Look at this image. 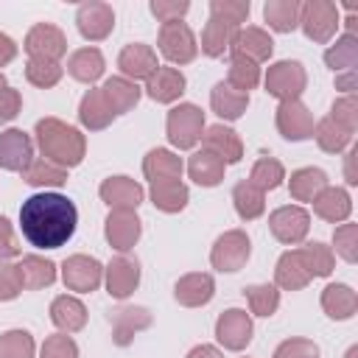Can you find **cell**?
Returning a JSON list of instances; mask_svg holds the SVG:
<instances>
[{
    "instance_id": "cell-11",
    "label": "cell",
    "mask_w": 358,
    "mask_h": 358,
    "mask_svg": "<svg viewBox=\"0 0 358 358\" xmlns=\"http://www.w3.org/2000/svg\"><path fill=\"white\" fill-rule=\"evenodd\" d=\"M252 316L241 308H229L224 310L218 319H215V338L224 350H232V352H241L243 347H249L252 341Z\"/></svg>"
},
{
    "instance_id": "cell-49",
    "label": "cell",
    "mask_w": 358,
    "mask_h": 358,
    "mask_svg": "<svg viewBox=\"0 0 358 358\" xmlns=\"http://www.w3.org/2000/svg\"><path fill=\"white\" fill-rule=\"evenodd\" d=\"M62 73H64V67L59 62H36V59H28V64H25V78L34 87H39V90L56 87L62 81Z\"/></svg>"
},
{
    "instance_id": "cell-28",
    "label": "cell",
    "mask_w": 358,
    "mask_h": 358,
    "mask_svg": "<svg viewBox=\"0 0 358 358\" xmlns=\"http://www.w3.org/2000/svg\"><path fill=\"white\" fill-rule=\"evenodd\" d=\"M106 70L103 53L98 48H78L67 59V73L81 84H95Z\"/></svg>"
},
{
    "instance_id": "cell-21",
    "label": "cell",
    "mask_w": 358,
    "mask_h": 358,
    "mask_svg": "<svg viewBox=\"0 0 358 358\" xmlns=\"http://www.w3.org/2000/svg\"><path fill=\"white\" fill-rule=\"evenodd\" d=\"M213 294H215V280L204 271H190L179 277L173 285V299L185 308H201L213 299Z\"/></svg>"
},
{
    "instance_id": "cell-48",
    "label": "cell",
    "mask_w": 358,
    "mask_h": 358,
    "mask_svg": "<svg viewBox=\"0 0 358 358\" xmlns=\"http://www.w3.org/2000/svg\"><path fill=\"white\" fill-rule=\"evenodd\" d=\"M249 11H252L249 0H210V17L232 28H241L249 20Z\"/></svg>"
},
{
    "instance_id": "cell-24",
    "label": "cell",
    "mask_w": 358,
    "mask_h": 358,
    "mask_svg": "<svg viewBox=\"0 0 358 358\" xmlns=\"http://www.w3.org/2000/svg\"><path fill=\"white\" fill-rule=\"evenodd\" d=\"M182 171H185L182 157L168 151V148H151L143 157V173H145V179L151 185H157V182H176V179H182Z\"/></svg>"
},
{
    "instance_id": "cell-58",
    "label": "cell",
    "mask_w": 358,
    "mask_h": 358,
    "mask_svg": "<svg viewBox=\"0 0 358 358\" xmlns=\"http://www.w3.org/2000/svg\"><path fill=\"white\" fill-rule=\"evenodd\" d=\"M14 56H17V42L8 34L0 31V67H6L8 62H14Z\"/></svg>"
},
{
    "instance_id": "cell-37",
    "label": "cell",
    "mask_w": 358,
    "mask_h": 358,
    "mask_svg": "<svg viewBox=\"0 0 358 358\" xmlns=\"http://www.w3.org/2000/svg\"><path fill=\"white\" fill-rule=\"evenodd\" d=\"M299 0H266L263 6V17L268 22V28L280 31V34H291L299 25Z\"/></svg>"
},
{
    "instance_id": "cell-46",
    "label": "cell",
    "mask_w": 358,
    "mask_h": 358,
    "mask_svg": "<svg viewBox=\"0 0 358 358\" xmlns=\"http://www.w3.org/2000/svg\"><path fill=\"white\" fill-rule=\"evenodd\" d=\"M227 84L235 87L238 92H246L249 95V90H255L260 84V64H255V62H249L243 56H232Z\"/></svg>"
},
{
    "instance_id": "cell-18",
    "label": "cell",
    "mask_w": 358,
    "mask_h": 358,
    "mask_svg": "<svg viewBox=\"0 0 358 358\" xmlns=\"http://www.w3.org/2000/svg\"><path fill=\"white\" fill-rule=\"evenodd\" d=\"M109 319H112V341H115L117 347L131 344V338H134L140 330L151 327V322H154L151 310L143 308V305H123V308L112 310Z\"/></svg>"
},
{
    "instance_id": "cell-59",
    "label": "cell",
    "mask_w": 358,
    "mask_h": 358,
    "mask_svg": "<svg viewBox=\"0 0 358 358\" xmlns=\"http://www.w3.org/2000/svg\"><path fill=\"white\" fill-rule=\"evenodd\" d=\"M355 157H358V145H350V151H347V157H344V179H347V185H358Z\"/></svg>"
},
{
    "instance_id": "cell-27",
    "label": "cell",
    "mask_w": 358,
    "mask_h": 358,
    "mask_svg": "<svg viewBox=\"0 0 358 358\" xmlns=\"http://www.w3.org/2000/svg\"><path fill=\"white\" fill-rule=\"evenodd\" d=\"M310 204H313V213H316L319 218L330 221V224L347 221L350 213H352V199H350V193H347L344 187H330V185H327Z\"/></svg>"
},
{
    "instance_id": "cell-5",
    "label": "cell",
    "mask_w": 358,
    "mask_h": 358,
    "mask_svg": "<svg viewBox=\"0 0 358 358\" xmlns=\"http://www.w3.org/2000/svg\"><path fill=\"white\" fill-rule=\"evenodd\" d=\"M249 255H252L249 235L243 229H227L224 235L215 238V243L210 249V263H213V268L232 274V271H241L246 266Z\"/></svg>"
},
{
    "instance_id": "cell-33",
    "label": "cell",
    "mask_w": 358,
    "mask_h": 358,
    "mask_svg": "<svg viewBox=\"0 0 358 358\" xmlns=\"http://www.w3.org/2000/svg\"><path fill=\"white\" fill-rule=\"evenodd\" d=\"M101 92H103L109 109L115 112V117L123 115V112H129V109H134L137 101H140V87H137L134 81L123 78V76H112V78H106L103 87H101Z\"/></svg>"
},
{
    "instance_id": "cell-17",
    "label": "cell",
    "mask_w": 358,
    "mask_h": 358,
    "mask_svg": "<svg viewBox=\"0 0 358 358\" xmlns=\"http://www.w3.org/2000/svg\"><path fill=\"white\" fill-rule=\"evenodd\" d=\"M101 201H106L112 210H137L145 199V190L131 176H109L98 187Z\"/></svg>"
},
{
    "instance_id": "cell-14",
    "label": "cell",
    "mask_w": 358,
    "mask_h": 358,
    "mask_svg": "<svg viewBox=\"0 0 358 358\" xmlns=\"http://www.w3.org/2000/svg\"><path fill=\"white\" fill-rule=\"evenodd\" d=\"M140 232H143V224L134 210H109V215L103 221V235L112 249L129 252L140 241Z\"/></svg>"
},
{
    "instance_id": "cell-19",
    "label": "cell",
    "mask_w": 358,
    "mask_h": 358,
    "mask_svg": "<svg viewBox=\"0 0 358 358\" xmlns=\"http://www.w3.org/2000/svg\"><path fill=\"white\" fill-rule=\"evenodd\" d=\"M229 50H232V56H243V59L260 64V62L271 59L274 42H271V36H268L263 28L246 25V28H238V31H235V36H232V42H229Z\"/></svg>"
},
{
    "instance_id": "cell-25",
    "label": "cell",
    "mask_w": 358,
    "mask_h": 358,
    "mask_svg": "<svg viewBox=\"0 0 358 358\" xmlns=\"http://www.w3.org/2000/svg\"><path fill=\"white\" fill-rule=\"evenodd\" d=\"M322 310L336 319V322H344V319H352L355 310H358V294L344 285V282H330L324 291H322Z\"/></svg>"
},
{
    "instance_id": "cell-44",
    "label": "cell",
    "mask_w": 358,
    "mask_h": 358,
    "mask_svg": "<svg viewBox=\"0 0 358 358\" xmlns=\"http://www.w3.org/2000/svg\"><path fill=\"white\" fill-rule=\"evenodd\" d=\"M243 296H246L249 310H252L255 316H271V313H277V308H280V291H277V285H268V282L246 285V288H243Z\"/></svg>"
},
{
    "instance_id": "cell-50",
    "label": "cell",
    "mask_w": 358,
    "mask_h": 358,
    "mask_svg": "<svg viewBox=\"0 0 358 358\" xmlns=\"http://www.w3.org/2000/svg\"><path fill=\"white\" fill-rule=\"evenodd\" d=\"M333 246L341 260L347 263H355L358 260V224H341L336 232H333Z\"/></svg>"
},
{
    "instance_id": "cell-43",
    "label": "cell",
    "mask_w": 358,
    "mask_h": 358,
    "mask_svg": "<svg viewBox=\"0 0 358 358\" xmlns=\"http://www.w3.org/2000/svg\"><path fill=\"white\" fill-rule=\"evenodd\" d=\"M313 137H316L319 148L327 151V154H341V151L350 148V143H352V134L344 131V129H341L338 123H333L330 117H322V120L313 126Z\"/></svg>"
},
{
    "instance_id": "cell-12",
    "label": "cell",
    "mask_w": 358,
    "mask_h": 358,
    "mask_svg": "<svg viewBox=\"0 0 358 358\" xmlns=\"http://www.w3.org/2000/svg\"><path fill=\"white\" fill-rule=\"evenodd\" d=\"M62 280L70 291H78V294H90L101 285L103 280V266L90 257V255H70L64 263H62Z\"/></svg>"
},
{
    "instance_id": "cell-36",
    "label": "cell",
    "mask_w": 358,
    "mask_h": 358,
    "mask_svg": "<svg viewBox=\"0 0 358 358\" xmlns=\"http://www.w3.org/2000/svg\"><path fill=\"white\" fill-rule=\"evenodd\" d=\"M232 204H235L238 218L255 221V218H260L266 213V193L260 187H255L249 179H243V182H238L232 187Z\"/></svg>"
},
{
    "instance_id": "cell-56",
    "label": "cell",
    "mask_w": 358,
    "mask_h": 358,
    "mask_svg": "<svg viewBox=\"0 0 358 358\" xmlns=\"http://www.w3.org/2000/svg\"><path fill=\"white\" fill-rule=\"evenodd\" d=\"M22 109V95L14 90V87H6L0 90V123H8L20 115Z\"/></svg>"
},
{
    "instance_id": "cell-39",
    "label": "cell",
    "mask_w": 358,
    "mask_h": 358,
    "mask_svg": "<svg viewBox=\"0 0 358 358\" xmlns=\"http://www.w3.org/2000/svg\"><path fill=\"white\" fill-rule=\"evenodd\" d=\"M324 64L333 73H350L358 64V36L355 34H344L336 39V45H330L324 50Z\"/></svg>"
},
{
    "instance_id": "cell-1",
    "label": "cell",
    "mask_w": 358,
    "mask_h": 358,
    "mask_svg": "<svg viewBox=\"0 0 358 358\" xmlns=\"http://www.w3.org/2000/svg\"><path fill=\"white\" fill-rule=\"evenodd\" d=\"M78 224L76 204L53 190L34 193L20 207V227L22 238L36 249H59L64 246Z\"/></svg>"
},
{
    "instance_id": "cell-13",
    "label": "cell",
    "mask_w": 358,
    "mask_h": 358,
    "mask_svg": "<svg viewBox=\"0 0 358 358\" xmlns=\"http://www.w3.org/2000/svg\"><path fill=\"white\" fill-rule=\"evenodd\" d=\"M76 25H78V34L90 42H101L112 34L115 28V11L109 3H101V0H92V3H84L78 6L76 11Z\"/></svg>"
},
{
    "instance_id": "cell-31",
    "label": "cell",
    "mask_w": 358,
    "mask_h": 358,
    "mask_svg": "<svg viewBox=\"0 0 358 358\" xmlns=\"http://www.w3.org/2000/svg\"><path fill=\"white\" fill-rule=\"evenodd\" d=\"M17 268H20V280L25 291H39L56 282V263L42 255H25L17 263Z\"/></svg>"
},
{
    "instance_id": "cell-64",
    "label": "cell",
    "mask_w": 358,
    "mask_h": 358,
    "mask_svg": "<svg viewBox=\"0 0 358 358\" xmlns=\"http://www.w3.org/2000/svg\"><path fill=\"white\" fill-rule=\"evenodd\" d=\"M6 87H8V84H6V76L0 73V90H6Z\"/></svg>"
},
{
    "instance_id": "cell-42",
    "label": "cell",
    "mask_w": 358,
    "mask_h": 358,
    "mask_svg": "<svg viewBox=\"0 0 358 358\" xmlns=\"http://www.w3.org/2000/svg\"><path fill=\"white\" fill-rule=\"evenodd\" d=\"M235 31H238V28H232V25L218 22V20L210 17V22H207L204 31H201V53L210 56V59L224 56V50H229V42H232Z\"/></svg>"
},
{
    "instance_id": "cell-60",
    "label": "cell",
    "mask_w": 358,
    "mask_h": 358,
    "mask_svg": "<svg viewBox=\"0 0 358 358\" xmlns=\"http://www.w3.org/2000/svg\"><path fill=\"white\" fill-rule=\"evenodd\" d=\"M336 90H341V92H347V95H355V70L338 73V76H336Z\"/></svg>"
},
{
    "instance_id": "cell-62",
    "label": "cell",
    "mask_w": 358,
    "mask_h": 358,
    "mask_svg": "<svg viewBox=\"0 0 358 358\" xmlns=\"http://www.w3.org/2000/svg\"><path fill=\"white\" fill-rule=\"evenodd\" d=\"M344 22H347V28H350V34H352V31H355V22H358V17H355V14H352V11H350V14H347V20H344Z\"/></svg>"
},
{
    "instance_id": "cell-54",
    "label": "cell",
    "mask_w": 358,
    "mask_h": 358,
    "mask_svg": "<svg viewBox=\"0 0 358 358\" xmlns=\"http://www.w3.org/2000/svg\"><path fill=\"white\" fill-rule=\"evenodd\" d=\"M148 8H151V14L165 25V22H179V20L190 11V3H187V0H151Z\"/></svg>"
},
{
    "instance_id": "cell-2",
    "label": "cell",
    "mask_w": 358,
    "mask_h": 358,
    "mask_svg": "<svg viewBox=\"0 0 358 358\" xmlns=\"http://www.w3.org/2000/svg\"><path fill=\"white\" fill-rule=\"evenodd\" d=\"M34 134H36V145L48 162H53L64 171L81 165V159L87 154V140L76 126H70L59 117H42V120H36Z\"/></svg>"
},
{
    "instance_id": "cell-7",
    "label": "cell",
    "mask_w": 358,
    "mask_h": 358,
    "mask_svg": "<svg viewBox=\"0 0 358 358\" xmlns=\"http://www.w3.org/2000/svg\"><path fill=\"white\" fill-rule=\"evenodd\" d=\"M157 45H159V53L171 64H190L196 59V53H199V42H196L190 25L182 22V20L179 22H165L159 28Z\"/></svg>"
},
{
    "instance_id": "cell-57",
    "label": "cell",
    "mask_w": 358,
    "mask_h": 358,
    "mask_svg": "<svg viewBox=\"0 0 358 358\" xmlns=\"http://www.w3.org/2000/svg\"><path fill=\"white\" fill-rule=\"evenodd\" d=\"M20 255V243L14 235V227L6 215H0V260H11Z\"/></svg>"
},
{
    "instance_id": "cell-30",
    "label": "cell",
    "mask_w": 358,
    "mask_h": 358,
    "mask_svg": "<svg viewBox=\"0 0 358 358\" xmlns=\"http://www.w3.org/2000/svg\"><path fill=\"white\" fill-rule=\"evenodd\" d=\"M224 171H227V162H224L221 157H215L213 151H207V148L196 151V154L187 159V173H190V179H193L196 185H201V187H215V185H221V182H224Z\"/></svg>"
},
{
    "instance_id": "cell-15",
    "label": "cell",
    "mask_w": 358,
    "mask_h": 358,
    "mask_svg": "<svg viewBox=\"0 0 358 358\" xmlns=\"http://www.w3.org/2000/svg\"><path fill=\"white\" fill-rule=\"evenodd\" d=\"M103 282L112 299H126L134 294V288L140 285V263L134 257L117 255L109 260V266L103 268Z\"/></svg>"
},
{
    "instance_id": "cell-53",
    "label": "cell",
    "mask_w": 358,
    "mask_h": 358,
    "mask_svg": "<svg viewBox=\"0 0 358 358\" xmlns=\"http://www.w3.org/2000/svg\"><path fill=\"white\" fill-rule=\"evenodd\" d=\"M22 291V280H20V268L17 263L0 260V302H11L17 299Z\"/></svg>"
},
{
    "instance_id": "cell-34",
    "label": "cell",
    "mask_w": 358,
    "mask_h": 358,
    "mask_svg": "<svg viewBox=\"0 0 358 358\" xmlns=\"http://www.w3.org/2000/svg\"><path fill=\"white\" fill-rule=\"evenodd\" d=\"M274 282H277V288H285V291H302L310 282V274L305 271L296 249L280 255V260L274 266Z\"/></svg>"
},
{
    "instance_id": "cell-45",
    "label": "cell",
    "mask_w": 358,
    "mask_h": 358,
    "mask_svg": "<svg viewBox=\"0 0 358 358\" xmlns=\"http://www.w3.org/2000/svg\"><path fill=\"white\" fill-rule=\"evenodd\" d=\"M282 179H285V168H282V162L274 159V157H260V159L252 165V173H249V182H252L255 187H260L263 193H266V190H277V187L282 185Z\"/></svg>"
},
{
    "instance_id": "cell-26",
    "label": "cell",
    "mask_w": 358,
    "mask_h": 358,
    "mask_svg": "<svg viewBox=\"0 0 358 358\" xmlns=\"http://www.w3.org/2000/svg\"><path fill=\"white\" fill-rule=\"evenodd\" d=\"M50 322L62 330V333H78L87 324V308L78 296L62 294L50 302Z\"/></svg>"
},
{
    "instance_id": "cell-32",
    "label": "cell",
    "mask_w": 358,
    "mask_h": 358,
    "mask_svg": "<svg viewBox=\"0 0 358 358\" xmlns=\"http://www.w3.org/2000/svg\"><path fill=\"white\" fill-rule=\"evenodd\" d=\"M210 106H213V112L221 120H238L246 112V106H249V95L246 92H238L227 81H218L210 90Z\"/></svg>"
},
{
    "instance_id": "cell-55",
    "label": "cell",
    "mask_w": 358,
    "mask_h": 358,
    "mask_svg": "<svg viewBox=\"0 0 358 358\" xmlns=\"http://www.w3.org/2000/svg\"><path fill=\"white\" fill-rule=\"evenodd\" d=\"M271 358H319V347L310 338H285Z\"/></svg>"
},
{
    "instance_id": "cell-47",
    "label": "cell",
    "mask_w": 358,
    "mask_h": 358,
    "mask_svg": "<svg viewBox=\"0 0 358 358\" xmlns=\"http://www.w3.org/2000/svg\"><path fill=\"white\" fill-rule=\"evenodd\" d=\"M34 355H36V344L28 330L14 327L0 336V358H34Z\"/></svg>"
},
{
    "instance_id": "cell-40",
    "label": "cell",
    "mask_w": 358,
    "mask_h": 358,
    "mask_svg": "<svg viewBox=\"0 0 358 358\" xmlns=\"http://www.w3.org/2000/svg\"><path fill=\"white\" fill-rule=\"evenodd\" d=\"M187 199H190V190L179 179L176 182H157V185H151V201L162 213H182L187 207Z\"/></svg>"
},
{
    "instance_id": "cell-35",
    "label": "cell",
    "mask_w": 358,
    "mask_h": 358,
    "mask_svg": "<svg viewBox=\"0 0 358 358\" xmlns=\"http://www.w3.org/2000/svg\"><path fill=\"white\" fill-rule=\"evenodd\" d=\"M324 187H327V173L322 168H313V165L294 171L288 179V193L296 201H313Z\"/></svg>"
},
{
    "instance_id": "cell-6",
    "label": "cell",
    "mask_w": 358,
    "mask_h": 358,
    "mask_svg": "<svg viewBox=\"0 0 358 358\" xmlns=\"http://www.w3.org/2000/svg\"><path fill=\"white\" fill-rule=\"evenodd\" d=\"M299 28L305 31V36L310 42H330L336 36V28H338V8L336 3H327V0H308L302 3L299 8Z\"/></svg>"
},
{
    "instance_id": "cell-4",
    "label": "cell",
    "mask_w": 358,
    "mask_h": 358,
    "mask_svg": "<svg viewBox=\"0 0 358 358\" xmlns=\"http://www.w3.org/2000/svg\"><path fill=\"white\" fill-rule=\"evenodd\" d=\"M305 87H308V73L299 62L282 59V62H274L266 73V92L271 98H277L280 103L282 101H299Z\"/></svg>"
},
{
    "instance_id": "cell-61",
    "label": "cell",
    "mask_w": 358,
    "mask_h": 358,
    "mask_svg": "<svg viewBox=\"0 0 358 358\" xmlns=\"http://www.w3.org/2000/svg\"><path fill=\"white\" fill-rule=\"evenodd\" d=\"M187 358H224V352L218 347H213V344H199V347H193L187 352Z\"/></svg>"
},
{
    "instance_id": "cell-29",
    "label": "cell",
    "mask_w": 358,
    "mask_h": 358,
    "mask_svg": "<svg viewBox=\"0 0 358 358\" xmlns=\"http://www.w3.org/2000/svg\"><path fill=\"white\" fill-rule=\"evenodd\" d=\"M78 120H81V126L90 129V131H101V129H106V126L115 120V112L109 109V103H106L101 87L84 92V98H81V103H78Z\"/></svg>"
},
{
    "instance_id": "cell-51",
    "label": "cell",
    "mask_w": 358,
    "mask_h": 358,
    "mask_svg": "<svg viewBox=\"0 0 358 358\" xmlns=\"http://www.w3.org/2000/svg\"><path fill=\"white\" fill-rule=\"evenodd\" d=\"M327 117H330L333 123H338L344 131L355 134V129H358V101H355V95L338 98V101L333 103V109H330Z\"/></svg>"
},
{
    "instance_id": "cell-41",
    "label": "cell",
    "mask_w": 358,
    "mask_h": 358,
    "mask_svg": "<svg viewBox=\"0 0 358 358\" xmlns=\"http://www.w3.org/2000/svg\"><path fill=\"white\" fill-rule=\"evenodd\" d=\"M22 179L31 185V187H62L67 182V171L48 162L45 157H34L31 165L22 171Z\"/></svg>"
},
{
    "instance_id": "cell-9",
    "label": "cell",
    "mask_w": 358,
    "mask_h": 358,
    "mask_svg": "<svg viewBox=\"0 0 358 358\" xmlns=\"http://www.w3.org/2000/svg\"><path fill=\"white\" fill-rule=\"evenodd\" d=\"M268 229L271 235L280 241V243H288V246H296L305 241L308 229H310V215L305 207L299 204H285V207H277L271 215H268Z\"/></svg>"
},
{
    "instance_id": "cell-22",
    "label": "cell",
    "mask_w": 358,
    "mask_h": 358,
    "mask_svg": "<svg viewBox=\"0 0 358 358\" xmlns=\"http://www.w3.org/2000/svg\"><path fill=\"white\" fill-rule=\"evenodd\" d=\"M201 143H204L207 151H213L215 157H221L227 165H235V162H241V157H243V143H241L238 131L229 129V126H224V123L204 126Z\"/></svg>"
},
{
    "instance_id": "cell-38",
    "label": "cell",
    "mask_w": 358,
    "mask_h": 358,
    "mask_svg": "<svg viewBox=\"0 0 358 358\" xmlns=\"http://www.w3.org/2000/svg\"><path fill=\"white\" fill-rule=\"evenodd\" d=\"M296 252H299V260H302L305 271L310 274V280H313V277H330V274H333V268H336V255H333L330 246H324V243H319V241H310V243L299 246Z\"/></svg>"
},
{
    "instance_id": "cell-20",
    "label": "cell",
    "mask_w": 358,
    "mask_h": 358,
    "mask_svg": "<svg viewBox=\"0 0 358 358\" xmlns=\"http://www.w3.org/2000/svg\"><path fill=\"white\" fill-rule=\"evenodd\" d=\"M117 67H120L123 78H129V81L137 84V81H148L151 73H154L159 64H157V53H154L151 45L131 42V45H126V48L120 50V56H117Z\"/></svg>"
},
{
    "instance_id": "cell-52",
    "label": "cell",
    "mask_w": 358,
    "mask_h": 358,
    "mask_svg": "<svg viewBox=\"0 0 358 358\" xmlns=\"http://www.w3.org/2000/svg\"><path fill=\"white\" fill-rule=\"evenodd\" d=\"M39 358H78V344L67 333L48 336L39 347Z\"/></svg>"
},
{
    "instance_id": "cell-63",
    "label": "cell",
    "mask_w": 358,
    "mask_h": 358,
    "mask_svg": "<svg viewBox=\"0 0 358 358\" xmlns=\"http://www.w3.org/2000/svg\"><path fill=\"white\" fill-rule=\"evenodd\" d=\"M344 358H358V347H350V350H347V355H344Z\"/></svg>"
},
{
    "instance_id": "cell-10",
    "label": "cell",
    "mask_w": 358,
    "mask_h": 358,
    "mask_svg": "<svg viewBox=\"0 0 358 358\" xmlns=\"http://www.w3.org/2000/svg\"><path fill=\"white\" fill-rule=\"evenodd\" d=\"M274 123H277V131L291 143L313 137V126H316L313 112L302 101H282L274 112Z\"/></svg>"
},
{
    "instance_id": "cell-16",
    "label": "cell",
    "mask_w": 358,
    "mask_h": 358,
    "mask_svg": "<svg viewBox=\"0 0 358 358\" xmlns=\"http://www.w3.org/2000/svg\"><path fill=\"white\" fill-rule=\"evenodd\" d=\"M34 159V140L22 129L0 131V168L22 173Z\"/></svg>"
},
{
    "instance_id": "cell-3",
    "label": "cell",
    "mask_w": 358,
    "mask_h": 358,
    "mask_svg": "<svg viewBox=\"0 0 358 358\" xmlns=\"http://www.w3.org/2000/svg\"><path fill=\"white\" fill-rule=\"evenodd\" d=\"M165 131H168V140L173 148H179V151L193 148L204 134V112L196 103H179L168 112Z\"/></svg>"
},
{
    "instance_id": "cell-23",
    "label": "cell",
    "mask_w": 358,
    "mask_h": 358,
    "mask_svg": "<svg viewBox=\"0 0 358 358\" xmlns=\"http://www.w3.org/2000/svg\"><path fill=\"white\" fill-rule=\"evenodd\" d=\"M185 87H187L185 73L176 70V67H162V64L145 81V92L157 103H173V101H179V95L185 92Z\"/></svg>"
},
{
    "instance_id": "cell-8",
    "label": "cell",
    "mask_w": 358,
    "mask_h": 358,
    "mask_svg": "<svg viewBox=\"0 0 358 358\" xmlns=\"http://www.w3.org/2000/svg\"><path fill=\"white\" fill-rule=\"evenodd\" d=\"M25 53L36 62H59L67 53V36L50 22H36L25 34Z\"/></svg>"
}]
</instances>
